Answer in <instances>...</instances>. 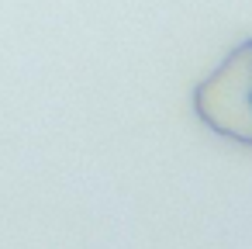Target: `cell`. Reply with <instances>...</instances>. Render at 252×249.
Instances as JSON below:
<instances>
[{
    "label": "cell",
    "mask_w": 252,
    "mask_h": 249,
    "mask_svg": "<svg viewBox=\"0 0 252 249\" xmlns=\"http://www.w3.org/2000/svg\"><path fill=\"white\" fill-rule=\"evenodd\" d=\"M197 107H204V118H211L221 132L238 135L245 121H252V42L238 49L211 83L197 94Z\"/></svg>",
    "instance_id": "obj_1"
}]
</instances>
